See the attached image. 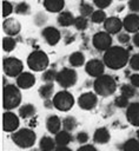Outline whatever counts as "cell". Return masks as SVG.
<instances>
[{
  "instance_id": "6da1fadb",
  "label": "cell",
  "mask_w": 139,
  "mask_h": 151,
  "mask_svg": "<svg viewBox=\"0 0 139 151\" xmlns=\"http://www.w3.org/2000/svg\"><path fill=\"white\" fill-rule=\"evenodd\" d=\"M102 61L111 70H120L130 61L128 51L121 46H112L104 53Z\"/></svg>"
},
{
  "instance_id": "7a4b0ae2",
  "label": "cell",
  "mask_w": 139,
  "mask_h": 151,
  "mask_svg": "<svg viewBox=\"0 0 139 151\" xmlns=\"http://www.w3.org/2000/svg\"><path fill=\"white\" fill-rule=\"evenodd\" d=\"M21 103V92L18 86L8 84L4 86L2 91V106L5 110H13Z\"/></svg>"
},
{
  "instance_id": "3957f363",
  "label": "cell",
  "mask_w": 139,
  "mask_h": 151,
  "mask_svg": "<svg viewBox=\"0 0 139 151\" xmlns=\"http://www.w3.org/2000/svg\"><path fill=\"white\" fill-rule=\"evenodd\" d=\"M93 87H94V91L98 96L108 97V96H112L115 92L117 83H115V80L113 79L112 76L102 74V76L95 78V80L93 83Z\"/></svg>"
},
{
  "instance_id": "277c9868",
  "label": "cell",
  "mask_w": 139,
  "mask_h": 151,
  "mask_svg": "<svg viewBox=\"0 0 139 151\" xmlns=\"http://www.w3.org/2000/svg\"><path fill=\"white\" fill-rule=\"evenodd\" d=\"M12 140L21 149H29L37 140V134L31 129H20L12 134Z\"/></svg>"
},
{
  "instance_id": "5b68a950",
  "label": "cell",
  "mask_w": 139,
  "mask_h": 151,
  "mask_svg": "<svg viewBox=\"0 0 139 151\" xmlns=\"http://www.w3.org/2000/svg\"><path fill=\"white\" fill-rule=\"evenodd\" d=\"M48 63L49 60H48L47 54L40 50L33 51L27 57V66L34 72H41L46 70L48 66Z\"/></svg>"
},
{
  "instance_id": "8992f818",
  "label": "cell",
  "mask_w": 139,
  "mask_h": 151,
  "mask_svg": "<svg viewBox=\"0 0 139 151\" xmlns=\"http://www.w3.org/2000/svg\"><path fill=\"white\" fill-rule=\"evenodd\" d=\"M53 106L62 112L70 111L74 105V97L68 91H59L52 99Z\"/></svg>"
},
{
  "instance_id": "52a82bcc",
  "label": "cell",
  "mask_w": 139,
  "mask_h": 151,
  "mask_svg": "<svg viewBox=\"0 0 139 151\" xmlns=\"http://www.w3.org/2000/svg\"><path fill=\"white\" fill-rule=\"evenodd\" d=\"M2 68L6 76L8 77H18L22 73V61L15 57H8L5 58L2 61Z\"/></svg>"
},
{
  "instance_id": "ba28073f",
  "label": "cell",
  "mask_w": 139,
  "mask_h": 151,
  "mask_svg": "<svg viewBox=\"0 0 139 151\" xmlns=\"http://www.w3.org/2000/svg\"><path fill=\"white\" fill-rule=\"evenodd\" d=\"M78 80V74L77 72L73 70V68H62L61 71L58 72V76H57V83L64 87V88H68V87H72Z\"/></svg>"
},
{
  "instance_id": "9c48e42d",
  "label": "cell",
  "mask_w": 139,
  "mask_h": 151,
  "mask_svg": "<svg viewBox=\"0 0 139 151\" xmlns=\"http://www.w3.org/2000/svg\"><path fill=\"white\" fill-rule=\"evenodd\" d=\"M92 44L98 51L106 52L112 47V37L107 32H98L92 38Z\"/></svg>"
},
{
  "instance_id": "30bf717a",
  "label": "cell",
  "mask_w": 139,
  "mask_h": 151,
  "mask_svg": "<svg viewBox=\"0 0 139 151\" xmlns=\"http://www.w3.org/2000/svg\"><path fill=\"white\" fill-rule=\"evenodd\" d=\"M19 125H20V120L15 113L11 111H6L2 114V130L5 132H15Z\"/></svg>"
},
{
  "instance_id": "8fae6325",
  "label": "cell",
  "mask_w": 139,
  "mask_h": 151,
  "mask_svg": "<svg viewBox=\"0 0 139 151\" xmlns=\"http://www.w3.org/2000/svg\"><path fill=\"white\" fill-rule=\"evenodd\" d=\"M85 71L88 76L91 77H100L104 74V71H105V64L102 60L100 59H91L86 63L85 65Z\"/></svg>"
},
{
  "instance_id": "7c38bea8",
  "label": "cell",
  "mask_w": 139,
  "mask_h": 151,
  "mask_svg": "<svg viewBox=\"0 0 139 151\" xmlns=\"http://www.w3.org/2000/svg\"><path fill=\"white\" fill-rule=\"evenodd\" d=\"M97 103L98 98L97 94H94L93 92H85L78 98V105L82 110H92L95 107Z\"/></svg>"
},
{
  "instance_id": "4fadbf2b",
  "label": "cell",
  "mask_w": 139,
  "mask_h": 151,
  "mask_svg": "<svg viewBox=\"0 0 139 151\" xmlns=\"http://www.w3.org/2000/svg\"><path fill=\"white\" fill-rule=\"evenodd\" d=\"M41 35L42 38L45 39V41L51 45V46H54L59 42L60 38H61V34L59 32V29H57L55 27L53 26H48V27H45L42 31H41Z\"/></svg>"
},
{
  "instance_id": "5bb4252c",
  "label": "cell",
  "mask_w": 139,
  "mask_h": 151,
  "mask_svg": "<svg viewBox=\"0 0 139 151\" xmlns=\"http://www.w3.org/2000/svg\"><path fill=\"white\" fill-rule=\"evenodd\" d=\"M123 26L128 33H138L139 31V14L130 13L123 20Z\"/></svg>"
},
{
  "instance_id": "9a60e30c",
  "label": "cell",
  "mask_w": 139,
  "mask_h": 151,
  "mask_svg": "<svg viewBox=\"0 0 139 151\" xmlns=\"http://www.w3.org/2000/svg\"><path fill=\"white\" fill-rule=\"evenodd\" d=\"M104 27H105V31L110 34H119V32L124 27L123 20H120L117 17H110L104 22Z\"/></svg>"
},
{
  "instance_id": "2e32d148",
  "label": "cell",
  "mask_w": 139,
  "mask_h": 151,
  "mask_svg": "<svg viewBox=\"0 0 139 151\" xmlns=\"http://www.w3.org/2000/svg\"><path fill=\"white\" fill-rule=\"evenodd\" d=\"M2 29L8 37H13V35L19 34L21 29V25L14 18H7L2 24Z\"/></svg>"
},
{
  "instance_id": "e0dca14e",
  "label": "cell",
  "mask_w": 139,
  "mask_h": 151,
  "mask_svg": "<svg viewBox=\"0 0 139 151\" xmlns=\"http://www.w3.org/2000/svg\"><path fill=\"white\" fill-rule=\"evenodd\" d=\"M126 119L133 126H139V103H131L127 106Z\"/></svg>"
},
{
  "instance_id": "ac0fdd59",
  "label": "cell",
  "mask_w": 139,
  "mask_h": 151,
  "mask_svg": "<svg viewBox=\"0 0 139 151\" xmlns=\"http://www.w3.org/2000/svg\"><path fill=\"white\" fill-rule=\"evenodd\" d=\"M35 84V77L31 72H22L16 77V86L24 90L31 88Z\"/></svg>"
},
{
  "instance_id": "d6986e66",
  "label": "cell",
  "mask_w": 139,
  "mask_h": 151,
  "mask_svg": "<svg viewBox=\"0 0 139 151\" xmlns=\"http://www.w3.org/2000/svg\"><path fill=\"white\" fill-rule=\"evenodd\" d=\"M61 126H62V122L60 120V118L55 114H52V116H48V118L46 119V129L49 133L52 134H57L58 132H60L61 130Z\"/></svg>"
},
{
  "instance_id": "ffe728a7",
  "label": "cell",
  "mask_w": 139,
  "mask_h": 151,
  "mask_svg": "<svg viewBox=\"0 0 139 151\" xmlns=\"http://www.w3.org/2000/svg\"><path fill=\"white\" fill-rule=\"evenodd\" d=\"M111 139V134L106 127H99L93 133V140L97 144H106Z\"/></svg>"
},
{
  "instance_id": "44dd1931",
  "label": "cell",
  "mask_w": 139,
  "mask_h": 151,
  "mask_svg": "<svg viewBox=\"0 0 139 151\" xmlns=\"http://www.w3.org/2000/svg\"><path fill=\"white\" fill-rule=\"evenodd\" d=\"M64 6H65V0H44L45 9L51 13L62 12Z\"/></svg>"
},
{
  "instance_id": "7402d4cb",
  "label": "cell",
  "mask_w": 139,
  "mask_h": 151,
  "mask_svg": "<svg viewBox=\"0 0 139 151\" xmlns=\"http://www.w3.org/2000/svg\"><path fill=\"white\" fill-rule=\"evenodd\" d=\"M74 20H75V18H74L73 14H72L71 12H68V11H62V12H60L59 15H58V19H57L58 24H59L60 26H62V27H68V26L73 25V24H74Z\"/></svg>"
},
{
  "instance_id": "603a6c76",
  "label": "cell",
  "mask_w": 139,
  "mask_h": 151,
  "mask_svg": "<svg viewBox=\"0 0 139 151\" xmlns=\"http://www.w3.org/2000/svg\"><path fill=\"white\" fill-rule=\"evenodd\" d=\"M54 140H55V144L58 146H66L72 142V136H71L70 132H67L65 130H61L60 132H58L55 134Z\"/></svg>"
},
{
  "instance_id": "cb8c5ba5",
  "label": "cell",
  "mask_w": 139,
  "mask_h": 151,
  "mask_svg": "<svg viewBox=\"0 0 139 151\" xmlns=\"http://www.w3.org/2000/svg\"><path fill=\"white\" fill-rule=\"evenodd\" d=\"M57 147L55 140L48 136H44L39 142V150L40 151H54Z\"/></svg>"
},
{
  "instance_id": "d4e9b609",
  "label": "cell",
  "mask_w": 139,
  "mask_h": 151,
  "mask_svg": "<svg viewBox=\"0 0 139 151\" xmlns=\"http://www.w3.org/2000/svg\"><path fill=\"white\" fill-rule=\"evenodd\" d=\"M53 91H54L53 83H45L44 85H41L39 87V96L44 100H49L53 96Z\"/></svg>"
},
{
  "instance_id": "484cf974",
  "label": "cell",
  "mask_w": 139,
  "mask_h": 151,
  "mask_svg": "<svg viewBox=\"0 0 139 151\" xmlns=\"http://www.w3.org/2000/svg\"><path fill=\"white\" fill-rule=\"evenodd\" d=\"M35 112H37V109L32 104H25V105L19 107V116L21 118H24V119L33 117L35 114Z\"/></svg>"
},
{
  "instance_id": "4316f807",
  "label": "cell",
  "mask_w": 139,
  "mask_h": 151,
  "mask_svg": "<svg viewBox=\"0 0 139 151\" xmlns=\"http://www.w3.org/2000/svg\"><path fill=\"white\" fill-rule=\"evenodd\" d=\"M68 63L73 66V67H79L81 65L85 64V55L81 52H73L70 57H68Z\"/></svg>"
},
{
  "instance_id": "83f0119b",
  "label": "cell",
  "mask_w": 139,
  "mask_h": 151,
  "mask_svg": "<svg viewBox=\"0 0 139 151\" xmlns=\"http://www.w3.org/2000/svg\"><path fill=\"white\" fill-rule=\"evenodd\" d=\"M77 127V119L73 116H67L62 119V130L72 132Z\"/></svg>"
},
{
  "instance_id": "f1b7e54d",
  "label": "cell",
  "mask_w": 139,
  "mask_h": 151,
  "mask_svg": "<svg viewBox=\"0 0 139 151\" xmlns=\"http://www.w3.org/2000/svg\"><path fill=\"white\" fill-rule=\"evenodd\" d=\"M123 151H139V139L130 138L123 144Z\"/></svg>"
},
{
  "instance_id": "f546056e",
  "label": "cell",
  "mask_w": 139,
  "mask_h": 151,
  "mask_svg": "<svg viewBox=\"0 0 139 151\" xmlns=\"http://www.w3.org/2000/svg\"><path fill=\"white\" fill-rule=\"evenodd\" d=\"M79 12H80V15H82V17L87 18V17H90V15H92V14H93L94 9H93V7H92V5H91V4L82 1V2L80 4V6H79Z\"/></svg>"
},
{
  "instance_id": "4dcf8cb0",
  "label": "cell",
  "mask_w": 139,
  "mask_h": 151,
  "mask_svg": "<svg viewBox=\"0 0 139 151\" xmlns=\"http://www.w3.org/2000/svg\"><path fill=\"white\" fill-rule=\"evenodd\" d=\"M106 13L102 11V9H98V11H94L93 14L91 15V20L92 22L94 24H101V22H105L106 21Z\"/></svg>"
},
{
  "instance_id": "1f68e13d",
  "label": "cell",
  "mask_w": 139,
  "mask_h": 151,
  "mask_svg": "<svg viewBox=\"0 0 139 151\" xmlns=\"http://www.w3.org/2000/svg\"><path fill=\"white\" fill-rule=\"evenodd\" d=\"M57 76H58V72L55 70L51 68V70L44 71V73L41 76V79L45 83H53L54 80H57Z\"/></svg>"
},
{
  "instance_id": "d6a6232c",
  "label": "cell",
  "mask_w": 139,
  "mask_h": 151,
  "mask_svg": "<svg viewBox=\"0 0 139 151\" xmlns=\"http://www.w3.org/2000/svg\"><path fill=\"white\" fill-rule=\"evenodd\" d=\"M15 45H16V41H15V39H13L12 37H5V38L2 39V48H4L5 52H11V51H13L14 47H15Z\"/></svg>"
},
{
  "instance_id": "836d02e7",
  "label": "cell",
  "mask_w": 139,
  "mask_h": 151,
  "mask_svg": "<svg viewBox=\"0 0 139 151\" xmlns=\"http://www.w3.org/2000/svg\"><path fill=\"white\" fill-rule=\"evenodd\" d=\"M120 92H121V94L124 97H126V98L130 99V98H132V97L135 96V87L132 86V85H128V84H124L120 87Z\"/></svg>"
},
{
  "instance_id": "e575fe53",
  "label": "cell",
  "mask_w": 139,
  "mask_h": 151,
  "mask_svg": "<svg viewBox=\"0 0 139 151\" xmlns=\"http://www.w3.org/2000/svg\"><path fill=\"white\" fill-rule=\"evenodd\" d=\"M73 25H74V27H75L77 29L84 31V29H86L87 26H88V20H87V18H85V17H82V15H79V17L75 18Z\"/></svg>"
},
{
  "instance_id": "d590c367",
  "label": "cell",
  "mask_w": 139,
  "mask_h": 151,
  "mask_svg": "<svg viewBox=\"0 0 139 151\" xmlns=\"http://www.w3.org/2000/svg\"><path fill=\"white\" fill-rule=\"evenodd\" d=\"M15 13L16 14H20V15H25V14H28L29 13V5L25 1L22 2H19L16 6H15Z\"/></svg>"
},
{
  "instance_id": "8d00e7d4",
  "label": "cell",
  "mask_w": 139,
  "mask_h": 151,
  "mask_svg": "<svg viewBox=\"0 0 139 151\" xmlns=\"http://www.w3.org/2000/svg\"><path fill=\"white\" fill-rule=\"evenodd\" d=\"M114 104H115L117 107H120V109H124V107L127 109V106L130 105V104H128V98L124 97L123 94L118 96V97L114 99Z\"/></svg>"
},
{
  "instance_id": "74e56055",
  "label": "cell",
  "mask_w": 139,
  "mask_h": 151,
  "mask_svg": "<svg viewBox=\"0 0 139 151\" xmlns=\"http://www.w3.org/2000/svg\"><path fill=\"white\" fill-rule=\"evenodd\" d=\"M13 12V6L9 1H2V17L4 18H7L11 13Z\"/></svg>"
},
{
  "instance_id": "f35d334b",
  "label": "cell",
  "mask_w": 139,
  "mask_h": 151,
  "mask_svg": "<svg viewBox=\"0 0 139 151\" xmlns=\"http://www.w3.org/2000/svg\"><path fill=\"white\" fill-rule=\"evenodd\" d=\"M46 21H47V17H46V14H44L42 12H39V13H37V14L34 15V24H35L37 26H42Z\"/></svg>"
},
{
  "instance_id": "ab89813d",
  "label": "cell",
  "mask_w": 139,
  "mask_h": 151,
  "mask_svg": "<svg viewBox=\"0 0 139 151\" xmlns=\"http://www.w3.org/2000/svg\"><path fill=\"white\" fill-rule=\"evenodd\" d=\"M130 66L132 70L134 71H139V53H135L133 54L131 58H130Z\"/></svg>"
},
{
  "instance_id": "60d3db41",
  "label": "cell",
  "mask_w": 139,
  "mask_h": 151,
  "mask_svg": "<svg viewBox=\"0 0 139 151\" xmlns=\"http://www.w3.org/2000/svg\"><path fill=\"white\" fill-rule=\"evenodd\" d=\"M88 139H90V136H88L87 132L80 131V132L77 133V142H78L79 144H86Z\"/></svg>"
},
{
  "instance_id": "b9f144b4",
  "label": "cell",
  "mask_w": 139,
  "mask_h": 151,
  "mask_svg": "<svg viewBox=\"0 0 139 151\" xmlns=\"http://www.w3.org/2000/svg\"><path fill=\"white\" fill-rule=\"evenodd\" d=\"M93 2L99 9H104L112 4V0H93Z\"/></svg>"
},
{
  "instance_id": "7bdbcfd3",
  "label": "cell",
  "mask_w": 139,
  "mask_h": 151,
  "mask_svg": "<svg viewBox=\"0 0 139 151\" xmlns=\"http://www.w3.org/2000/svg\"><path fill=\"white\" fill-rule=\"evenodd\" d=\"M128 8L130 11H132V13H137L139 12V0H128Z\"/></svg>"
},
{
  "instance_id": "ee69618b",
  "label": "cell",
  "mask_w": 139,
  "mask_h": 151,
  "mask_svg": "<svg viewBox=\"0 0 139 151\" xmlns=\"http://www.w3.org/2000/svg\"><path fill=\"white\" fill-rule=\"evenodd\" d=\"M130 39L131 38H130V34L127 32H121L118 34V41L120 44H127L130 41Z\"/></svg>"
},
{
  "instance_id": "f6af8a7d",
  "label": "cell",
  "mask_w": 139,
  "mask_h": 151,
  "mask_svg": "<svg viewBox=\"0 0 139 151\" xmlns=\"http://www.w3.org/2000/svg\"><path fill=\"white\" fill-rule=\"evenodd\" d=\"M130 81H131V85L134 86L135 88L139 87V74L138 73H134L130 77Z\"/></svg>"
},
{
  "instance_id": "bcb514c9",
  "label": "cell",
  "mask_w": 139,
  "mask_h": 151,
  "mask_svg": "<svg viewBox=\"0 0 139 151\" xmlns=\"http://www.w3.org/2000/svg\"><path fill=\"white\" fill-rule=\"evenodd\" d=\"M77 151H98L93 145H90V144H86V145H82L80 146Z\"/></svg>"
},
{
  "instance_id": "7dc6e473",
  "label": "cell",
  "mask_w": 139,
  "mask_h": 151,
  "mask_svg": "<svg viewBox=\"0 0 139 151\" xmlns=\"http://www.w3.org/2000/svg\"><path fill=\"white\" fill-rule=\"evenodd\" d=\"M132 40H133L134 46L139 47V32H138V33H134V35H133V38H132Z\"/></svg>"
},
{
  "instance_id": "c3c4849f",
  "label": "cell",
  "mask_w": 139,
  "mask_h": 151,
  "mask_svg": "<svg viewBox=\"0 0 139 151\" xmlns=\"http://www.w3.org/2000/svg\"><path fill=\"white\" fill-rule=\"evenodd\" d=\"M54 151H72V150L67 146H57Z\"/></svg>"
},
{
  "instance_id": "681fc988",
  "label": "cell",
  "mask_w": 139,
  "mask_h": 151,
  "mask_svg": "<svg viewBox=\"0 0 139 151\" xmlns=\"http://www.w3.org/2000/svg\"><path fill=\"white\" fill-rule=\"evenodd\" d=\"M137 137H138V139H139V129H138V131H137Z\"/></svg>"
},
{
  "instance_id": "f907efd6",
  "label": "cell",
  "mask_w": 139,
  "mask_h": 151,
  "mask_svg": "<svg viewBox=\"0 0 139 151\" xmlns=\"http://www.w3.org/2000/svg\"><path fill=\"white\" fill-rule=\"evenodd\" d=\"M32 151H38V150H35V149H34V150H32Z\"/></svg>"
}]
</instances>
